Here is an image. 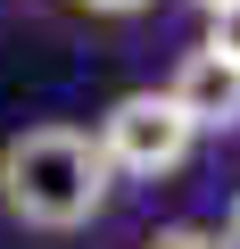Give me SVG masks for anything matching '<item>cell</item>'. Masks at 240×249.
Returning <instances> with one entry per match:
<instances>
[{
	"label": "cell",
	"instance_id": "6",
	"mask_svg": "<svg viewBox=\"0 0 240 249\" xmlns=\"http://www.w3.org/2000/svg\"><path fill=\"white\" fill-rule=\"evenodd\" d=\"M75 9H91V17H133V9H149V0H75Z\"/></svg>",
	"mask_w": 240,
	"mask_h": 249
},
{
	"label": "cell",
	"instance_id": "5",
	"mask_svg": "<svg viewBox=\"0 0 240 249\" xmlns=\"http://www.w3.org/2000/svg\"><path fill=\"white\" fill-rule=\"evenodd\" d=\"M207 50H224V58L240 67V0H232V9H215V17H207Z\"/></svg>",
	"mask_w": 240,
	"mask_h": 249
},
{
	"label": "cell",
	"instance_id": "8",
	"mask_svg": "<svg viewBox=\"0 0 240 249\" xmlns=\"http://www.w3.org/2000/svg\"><path fill=\"white\" fill-rule=\"evenodd\" d=\"M191 9H199V17H215V9H232V0H191Z\"/></svg>",
	"mask_w": 240,
	"mask_h": 249
},
{
	"label": "cell",
	"instance_id": "4",
	"mask_svg": "<svg viewBox=\"0 0 240 249\" xmlns=\"http://www.w3.org/2000/svg\"><path fill=\"white\" fill-rule=\"evenodd\" d=\"M149 249H224V232H207V224H158Z\"/></svg>",
	"mask_w": 240,
	"mask_h": 249
},
{
	"label": "cell",
	"instance_id": "7",
	"mask_svg": "<svg viewBox=\"0 0 240 249\" xmlns=\"http://www.w3.org/2000/svg\"><path fill=\"white\" fill-rule=\"evenodd\" d=\"M224 249H240V199H232V216H224Z\"/></svg>",
	"mask_w": 240,
	"mask_h": 249
},
{
	"label": "cell",
	"instance_id": "3",
	"mask_svg": "<svg viewBox=\"0 0 240 249\" xmlns=\"http://www.w3.org/2000/svg\"><path fill=\"white\" fill-rule=\"evenodd\" d=\"M174 108L191 116V133H232V124H240V67L224 58V50H191L182 67H174Z\"/></svg>",
	"mask_w": 240,
	"mask_h": 249
},
{
	"label": "cell",
	"instance_id": "1",
	"mask_svg": "<svg viewBox=\"0 0 240 249\" xmlns=\"http://www.w3.org/2000/svg\"><path fill=\"white\" fill-rule=\"evenodd\" d=\"M0 199L33 232H75L108 208V158L83 124H25L0 150Z\"/></svg>",
	"mask_w": 240,
	"mask_h": 249
},
{
	"label": "cell",
	"instance_id": "2",
	"mask_svg": "<svg viewBox=\"0 0 240 249\" xmlns=\"http://www.w3.org/2000/svg\"><path fill=\"white\" fill-rule=\"evenodd\" d=\"M99 158H108V175H133V183H158V175H174L182 158H191V116L174 108V91H125L108 116H99Z\"/></svg>",
	"mask_w": 240,
	"mask_h": 249
}]
</instances>
